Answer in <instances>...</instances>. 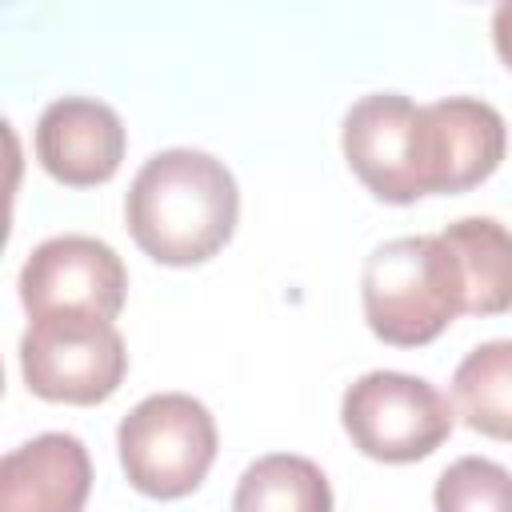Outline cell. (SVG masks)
<instances>
[{"label":"cell","instance_id":"1","mask_svg":"<svg viewBox=\"0 0 512 512\" xmlns=\"http://www.w3.org/2000/svg\"><path fill=\"white\" fill-rule=\"evenodd\" d=\"M240 192L224 160L200 148H164L128 184L124 220L144 256L168 268L212 260L236 232Z\"/></svg>","mask_w":512,"mask_h":512},{"label":"cell","instance_id":"2","mask_svg":"<svg viewBox=\"0 0 512 512\" xmlns=\"http://www.w3.org/2000/svg\"><path fill=\"white\" fill-rule=\"evenodd\" d=\"M340 144L348 168L384 204L452 196L440 104H412L404 92L360 96L344 112Z\"/></svg>","mask_w":512,"mask_h":512},{"label":"cell","instance_id":"3","mask_svg":"<svg viewBox=\"0 0 512 512\" xmlns=\"http://www.w3.org/2000/svg\"><path fill=\"white\" fill-rule=\"evenodd\" d=\"M364 320L376 340L396 348L432 344L464 312V280L440 236H396L364 260Z\"/></svg>","mask_w":512,"mask_h":512},{"label":"cell","instance_id":"4","mask_svg":"<svg viewBox=\"0 0 512 512\" xmlns=\"http://www.w3.org/2000/svg\"><path fill=\"white\" fill-rule=\"evenodd\" d=\"M216 420L188 392H156L140 400L116 432L128 484L152 500L196 492L216 460Z\"/></svg>","mask_w":512,"mask_h":512},{"label":"cell","instance_id":"5","mask_svg":"<svg viewBox=\"0 0 512 512\" xmlns=\"http://www.w3.org/2000/svg\"><path fill=\"white\" fill-rule=\"evenodd\" d=\"M24 384L52 404H100L108 400L124 372L128 348L112 320L92 312H52L36 316L20 340Z\"/></svg>","mask_w":512,"mask_h":512},{"label":"cell","instance_id":"6","mask_svg":"<svg viewBox=\"0 0 512 512\" xmlns=\"http://www.w3.org/2000/svg\"><path fill=\"white\" fill-rule=\"evenodd\" d=\"M340 424L348 440L384 464H412L432 456L456 428V408L424 376L364 372L340 400Z\"/></svg>","mask_w":512,"mask_h":512},{"label":"cell","instance_id":"7","mask_svg":"<svg viewBox=\"0 0 512 512\" xmlns=\"http://www.w3.org/2000/svg\"><path fill=\"white\" fill-rule=\"evenodd\" d=\"M16 288L32 320L52 312H92L116 320L124 308L128 272L112 244L72 232L36 244L20 268Z\"/></svg>","mask_w":512,"mask_h":512},{"label":"cell","instance_id":"8","mask_svg":"<svg viewBox=\"0 0 512 512\" xmlns=\"http://www.w3.org/2000/svg\"><path fill=\"white\" fill-rule=\"evenodd\" d=\"M128 148L124 120L92 96H60L36 120V160L68 188H96L116 176Z\"/></svg>","mask_w":512,"mask_h":512},{"label":"cell","instance_id":"9","mask_svg":"<svg viewBox=\"0 0 512 512\" xmlns=\"http://www.w3.org/2000/svg\"><path fill=\"white\" fill-rule=\"evenodd\" d=\"M92 460L80 436L40 432L0 460V512H84Z\"/></svg>","mask_w":512,"mask_h":512},{"label":"cell","instance_id":"10","mask_svg":"<svg viewBox=\"0 0 512 512\" xmlns=\"http://www.w3.org/2000/svg\"><path fill=\"white\" fill-rule=\"evenodd\" d=\"M464 280L468 316L512 312V228L492 216H464L440 232Z\"/></svg>","mask_w":512,"mask_h":512},{"label":"cell","instance_id":"11","mask_svg":"<svg viewBox=\"0 0 512 512\" xmlns=\"http://www.w3.org/2000/svg\"><path fill=\"white\" fill-rule=\"evenodd\" d=\"M456 416L492 440H512V340L476 344L452 376Z\"/></svg>","mask_w":512,"mask_h":512},{"label":"cell","instance_id":"12","mask_svg":"<svg viewBox=\"0 0 512 512\" xmlns=\"http://www.w3.org/2000/svg\"><path fill=\"white\" fill-rule=\"evenodd\" d=\"M232 512H332V488L316 460L268 452L244 468Z\"/></svg>","mask_w":512,"mask_h":512},{"label":"cell","instance_id":"13","mask_svg":"<svg viewBox=\"0 0 512 512\" xmlns=\"http://www.w3.org/2000/svg\"><path fill=\"white\" fill-rule=\"evenodd\" d=\"M436 512H512V472L484 456L452 460L432 492Z\"/></svg>","mask_w":512,"mask_h":512},{"label":"cell","instance_id":"14","mask_svg":"<svg viewBox=\"0 0 512 512\" xmlns=\"http://www.w3.org/2000/svg\"><path fill=\"white\" fill-rule=\"evenodd\" d=\"M492 44H496V56L504 60V68H512V0L496 4V12H492Z\"/></svg>","mask_w":512,"mask_h":512}]
</instances>
